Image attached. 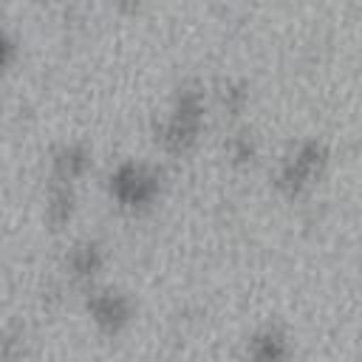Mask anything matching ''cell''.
<instances>
[{
	"label": "cell",
	"instance_id": "obj_1",
	"mask_svg": "<svg viewBox=\"0 0 362 362\" xmlns=\"http://www.w3.org/2000/svg\"><path fill=\"white\" fill-rule=\"evenodd\" d=\"M320 164H322V150H320L317 144H308V147L288 164V170H286V184L294 187V189H300V187L320 170Z\"/></svg>",
	"mask_w": 362,
	"mask_h": 362
},
{
	"label": "cell",
	"instance_id": "obj_2",
	"mask_svg": "<svg viewBox=\"0 0 362 362\" xmlns=\"http://www.w3.org/2000/svg\"><path fill=\"white\" fill-rule=\"evenodd\" d=\"M116 192H119L124 201H144V198L153 192V184H150V178H144L141 173L124 170V173L116 178Z\"/></svg>",
	"mask_w": 362,
	"mask_h": 362
}]
</instances>
